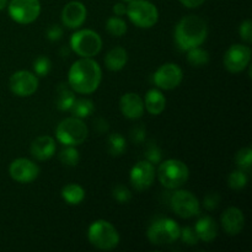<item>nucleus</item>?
I'll list each match as a JSON object with an SVG mask.
<instances>
[{
    "instance_id": "1",
    "label": "nucleus",
    "mask_w": 252,
    "mask_h": 252,
    "mask_svg": "<svg viewBox=\"0 0 252 252\" xmlns=\"http://www.w3.org/2000/svg\"><path fill=\"white\" fill-rule=\"evenodd\" d=\"M102 80L101 66L93 58H81L69 69L68 84L74 93L89 95L97 90Z\"/></svg>"
},
{
    "instance_id": "2",
    "label": "nucleus",
    "mask_w": 252,
    "mask_h": 252,
    "mask_svg": "<svg viewBox=\"0 0 252 252\" xmlns=\"http://www.w3.org/2000/svg\"><path fill=\"white\" fill-rule=\"evenodd\" d=\"M208 36V26L202 17L189 15L182 17L175 29V41L181 51L199 47Z\"/></svg>"
},
{
    "instance_id": "3",
    "label": "nucleus",
    "mask_w": 252,
    "mask_h": 252,
    "mask_svg": "<svg viewBox=\"0 0 252 252\" xmlns=\"http://www.w3.org/2000/svg\"><path fill=\"white\" fill-rule=\"evenodd\" d=\"M88 238L91 245L98 250H113L120 244V234L117 229L107 220L98 219L95 220L88 230Z\"/></svg>"
},
{
    "instance_id": "4",
    "label": "nucleus",
    "mask_w": 252,
    "mask_h": 252,
    "mask_svg": "<svg viewBox=\"0 0 252 252\" xmlns=\"http://www.w3.org/2000/svg\"><path fill=\"white\" fill-rule=\"evenodd\" d=\"M189 167L181 160H165L158 169V179L160 184L169 189H176L184 186L189 180Z\"/></svg>"
},
{
    "instance_id": "5",
    "label": "nucleus",
    "mask_w": 252,
    "mask_h": 252,
    "mask_svg": "<svg viewBox=\"0 0 252 252\" xmlns=\"http://www.w3.org/2000/svg\"><path fill=\"white\" fill-rule=\"evenodd\" d=\"M89 135L88 126L83 122L81 118L69 117L62 121L56 129V137L58 142L64 145H76L83 144Z\"/></svg>"
},
{
    "instance_id": "6",
    "label": "nucleus",
    "mask_w": 252,
    "mask_h": 252,
    "mask_svg": "<svg viewBox=\"0 0 252 252\" xmlns=\"http://www.w3.org/2000/svg\"><path fill=\"white\" fill-rule=\"evenodd\" d=\"M70 48L81 58H93L100 53L102 39L100 34L93 30H79L71 34Z\"/></svg>"
},
{
    "instance_id": "7",
    "label": "nucleus",
    "mask_w": 252,
    "mask_h": 252,
    "mask_svg": "<svg viewBox=\"0 0 252 252\" xmlns=\"http://www.w3.org/2000/svg\"><path fill=\"white\" fill-rule=\"evenodd\" d=\"M181 228L179 224L170 218H161L155 220L148 229V239L153 245H167L180 239Z\"/></svg>"
},
{
    "instance_id": "8",
    "label": "nucleus",
    "mask_w": 252,
    "mask_h": 252,
    "mask_svg": "<svg viewBox=\"0 0 252 252\" xmlns=\"http://www.w3.org/2000/svg\"><path fill=\"white\" fill-rule=\"evenodd\" d=\"M126 14L139 29H150L159 20V11L157 6L148 0H132L128 4Z\"/></svg>"
},
{
    "instance_id": "9",
    "label": "nucleus",
    "mask_w": 252,
    "mask_h": 252,
    "mask_svg": "<svg viewBox=\"0 0 252 252\" xmlns=\"http://www.w3.org/2000/svg\"><path fill=\"white\" fill-rule=\"evenodd\" d=\"M9 15L15 22L22 25L32 24L41 14L38 0H11L9 2Z\"/></svg>"
},
{
    "instance_id": "10",
    "label": "nucleus",
    "mask_w": 252,
    "mask_h": 252,
    "mask_svg": "<svg viewBox=\"0 0 252 252\" xmlns=\"http://www.w3.org/2000/svg\"><path fill=\"white\" fill-rule=\"evenodd\" d=\"M171 208L179 217L189 219L198 216L201 204L193 193L186 189H179L171 197Z\"/></svg>"
},
{
    "instance_id": "11",
    "label": "nucleus",
    "mask_w": 252,
    "mask_h": 252,
    "mask_svg": "<svg viewBox=\"0 0 252 252\" xmlns=\"http://www.w3.org/2000/svg\"><path fill=\"white\" fill-rule=\"evenodd\" d=\"M251 61V49L244 44H233L224 56V65L230 73L238 74L245 70Z\"/></svg>"
},
{
    "instance_id": "12",
    "label": "nucleus",
    "mask_w": 252,
    "mask_h": 252,
    "mask_svg": "<svg viewBox=\"0 0 252 252\" xmlns=\"http://www.w3.org/2000/svg\"><path fill=\"white\" fill-rule=\"evenodd\" d=\"M184 79L182 69L175 63H166L160 66L154 74V84L161 90H174Z\"/></svg>"
},
{
    "instance_id": "13",
    "label": "nucleus",
    "mask_w": 252,
    "mask_h": 252,
    "mask_svg": "<svg viewBox=\"0 0 252 252\" xmlns=\"http://www.w3.org/2000/svg\"><path fill=\"white\" fill-rule=\"evenodd\" d=\"M10 90L20 97L33 95L38 89V78L27 70H19L14 73L9 81Z\"/></svg>"
},
{
    "instance_id": "14",
    "label": "nucleus",
    "mask_w": 252,
    "mask_h": 252,
    "mask_svg": "<svg viewBox=\"0 0 252 252\" xmlns=\"http://www.w3.org/2000/svg\"><path fill=\"white\" fill-rule=\"evenodd\" d=\"M155 179V167L148 160H142L132 167L129 180L137 191H145L153 185Z\"/></svg>"
},
{
    "instance_id": "15",
    "label": "nucleus",
    "mask_w": 252,
    "mask_h": 252,
    "mask_svg": "<svg viewBox=\"0 0 252 252\" xmlns=\"http://www.w3.org/2000/svg\"><path fill=\"white\" fill-rule=\"evenodd\" d=\"M9 174L12 180L20 184H30L39 175L38 165L26 158H19L10 164Z\"/></svg>"
},
{
    "instance_id": "16",
    "label": "nucleus",
    "mask_w": 252,
    "mask_h": 252,
    "mask_svg": "<svg viewBox=\"0 0 252 252\" xmlns=\"http://www.w3.org/2000/svg\"><path fill=\"white\" fill-rule=\"evenodd\" d=\"M86 7L80 1H70L62 10V22L68 29H79L86 20Z\"/></svg>"
},
{
    "instance_id": "17",
    "label": "nucleus",
    "mask_w": 252,
    "mask_h": 252,
    "mask_svg": "<svg viewBox=\"0 0 252 252\" xmlns=\"http://www.w3.org/2000/svg\"><path fill=\"white\" fill-rule=\"evenodd\" d=\"M221 226L228 235L235 236L243 231L245 226V217L241 209L236 207H229L224 211L220 218Z\"/></svg>"
},
{
    "instance_id": "18",
    "label": "nucleus",
    "mask_w": 252,
    "mask_h": 252,
    "mask_svg": "<svg viewBox=\"0 0 252 252\" xmlns=\"http://www.w3.org/2000/svg\"><path fill=\"white\" fill-rule=\"evenodd\" d=\"M120 108L125 117L129 120H138L144 112V101L138 94L127 93L121 97Z\"/></svg>"
},
{
    "instance_id": "19",
    "label": "nucleus",
    "mask_w": 252,
    "mask_h": 252,
    "mask_svg": "<svg viewBox=\"0 0 252 252\" xmlns=\"http://www.w3.org/2000/svg\"><path fill=\"white\" fill-rule=\"evenodd\" d=\"M57 149L56 140L49 135H41L36 138L31 144V154L39 161L51 159Z\"/></svg>"
},
{
    "instance_id": "20",
    "label": "nucleus",
    "mask_w": 252,
    "mask_h": 252,
    "mask_svg": "<svg viewBox=\"0 0 252 252\" xmlns=\"http://www.w3.org/2000/svg\"><path fill=\"white\" fill-rule=\"evenodd\" d=\"M194 230H196L199 240H202L203 243H211L218 235V225H217L216 220L208 216L202 217L197 220Z\"/></svg>"
},
{
    "instance_id": "21",
    "label": "nucleus",
    "mask_w": 252,
    "mask_h": 252,
    "mask_svg": "<svg viewBox=\"0 0 252 252\" xmlns=\"http://www.w3.org/2000/svg\"><path fill=\"white\" fill-rule=\"evenodd\" d=\"M165 106H166V98L161 91L158 89H152L148 91L144 98V107L150 115H160L165 110Z\"/></svg>"
},
{
    "instance_id": "22",
    "label": "nucleus",
    "mask_w": 252,
    "mask_h": 252,
    "mask_svg": "<svg viewBox=\"0 0 252 252\" xmlns=\"http://www.w3.org/2000/svg\"><path fill=\"white\" fill-rule=\"evenodd\" d=\"M128 53L122 47H115L105 57V65L108 70L118 71L127 64Z\"/></svg>"
},
{
    "instance_id": "23",
    "label": "nucleus",
    "mask_w": 252,
    "mask_h": 252,
    "mask_svg": "<svg viewBox=\"0 0 252 252\" xmlns=\"http://www.w3.org/2000/svg\"><path fill=\"white\" fill-rule=\"evenodd\" d=\"M75 100V94L73 89L66 84H59L56 90V98H54L57 108L61 111H70Z\"/></svg>"
},
{
    "instance_id": "24",
    "label": "nucleus",
    "mask_w": 252,
    "mask_h": 252,
    "mask_svg": "<svg viewBox=\"0 0 252 252\" xmlns=\"http://www.w3.org/2000/svg\"><path fill=\"white\" fill-rule=\"evenodd\" d=\"M62 197L68 204L76 206V204H80L85 198V189L78 184H69L62 189Z\"/></svg>"
},
{
    "instance_id": "25",
    "label": "nucleus",
    "mask_w": 252,
    "mask_h": 252,
    "mask_svg": "<svg viewBox=\"0 0 252 252\" xmlns=\"http://www.w3.org/2000/svg\"><path fill=\"white\" fill-rule=\"evenodd\" d=\"M95 110V105L91 100L89 98H79V100H75L74 105L71 106L70 112L73 113L74 117L78 118H86L91 115Z\"/></svg>"
},
{
    "instance_id": "26",
    "label": "nucleus",
    "mask_w": 252,
    "mask_h": 252,
    "mask_svg": "<svg viewBox=\"0 0 252 252\" xmlns=\"http://www.w3.org/2000/svg\"><path fill=\"white\" fill-rule=\"evenodd\" d=\"M107 149L112 157H120L127 149V143H126L125 137L120 134V133H113L110 134L107 139Z\"/></svg>"
},
{
    "instance_id": "27",
    "label": "nucleus",
    "mask_w": 252,
    "mask_h": 252,
    "mask_svg": "<svg viewBox=\"0 0 252 252\" xmlns=\"http://www.w3.org/2000/svg\"><path fill=\"white\" fill-rule=\"evenodd\" d=\"M187 62L191 64L192 66H204L208 64L209 62V54L206 49H202L199 47H194V48L187 51Z\"/></svg>"
},
{
    "instance_id": "28",
    "label": "nucleus",
    "mask_w": 252,
    "mask_h": 252,
    "mask_svg": "<svg viewBox=\"0 0 252 252\" xmlns=\"http://www.w3.org/2000/svg\"><path fill=\"white\" fill-rule=\"evenodd\" d=\"M59 160L65 166H76L79 164V160H80V154L75 147L65 145V148L59 153Z\"/></svg>"
},
{
    "instance_id": "29",
    "label": "nucleus",
    "mask_w": 252,
    "mask_h": 252,
    "mask_svg": "<svg viewBox=\"0 0 252 252\" xmlns=\"http://www.w3.org/2000/svg\"><path fill=\"white\" fill-rule=\"evenodd\" d=\"M106 30L110 34L115 37H122L127 32V24L123 19L118 16L110 17L106 22Z\"/></svg>"
},
{
    "instance_id": "30",
    "label": "nucleus",
    "mask_w": 252,
    "mask_h": 252,
    "mask_svg": "<svg viewBox=\"0 0 252 252\" xmlns=\"http://www.w3.org/2000/svg\"><path fill=\"white\" fill-rule=\"evenodd\" d=\"M235 162L240 170L245 172H250L252 165V149L246 147L239 150L235 155Z\"/></svg>"
},
{
    "instance_id": "31",
    "label": "nucleus",
    "mask_w": 252,
    "mask_h": 252,
    "mask_svg": "<svg viewBox=\"0 0 252 252\" xmlns=\"http://www.w3.org/2000/svg\"><path fill=\"white\" fill-rule=\"evenodd\" d=\"M249 181L248 174L243 170H236V171H233L228 177V185L230 189H243L244 187H246Z\"/></svg>"
},
{
    "instance_id": "32",
    "label": "nucleus",
    "mask_w": 252,
    "mask_h": 252,
    "mask_svg": "<svg viewBox=\"0 0 252 252\" xmlns=\"http://www.w3.org/2000/svg\"><path fill=\"white\" fill-rule=\"evenodd\" d=\"M52 69V62L48 57L39 56L33 62V70L38 76H47Z\"/></svg>"
},
{
    "instance_id": "33",
    "label": "nucleus",
    "mask_w": 252,
    "mask_h": 252,
    "mask_svg": "<svg viewBox=\"0 0 252 252\" xmlns=\"http://www.w3.org/2000/svg\"><path fill=\"white\" fill-rule=\"evenodd\" d=\"M112 196L118 203L126 204L132 199V192L123 185H116L112 189Z\"/></svg>"
},
{
    "instance_id": "34",
    "label": "nucleus",
    "mask_w": 252,
    "mask_h": 252,
    "mask_svg": "<svg viewBox=\"0 0 252 252\" xmlns=\"http://www.w3.org/2000/svg\"><path fill=\"white\" fill-rule=\"evenodd\" d=\"M180 238H181L182 243H185L186 245H197L199 241L198 235H197L196 230L192 226H185L184 229H181V234H180Z\"/></svg>"
},
{
    "instance_id": "35",
    "label": "nucleus",
    "mask_w": 252,
    "mask_h": 252,
    "mask_svg": "<svg viewBox=\"0 0 252 252\" xmlns=\"http://www.w3.org/2000/svg\"><path fill=\"white\" fill-rule=\"evenodd\" d=\"M145 160L152 162L153 165L159 164L161 161V150H160V148L157 144L150 143L148 145L147 149H145Z\"/></svg>"
},
{
    "instance_id": "36",
    "label": "nucleus",
    "mask_w": 252,
    "mask_h": 252,
    "mask_svg": "<svg viewBox=\"0 0 252 252\" xmlns=\"http://www.w3.org/2000/svg\"><path fill=\"white\" fill-rule=\"evenodd\" d=\"M239 33L243 41L246 43H251L252 42V22L250 20H245L241 22L240 27H239Z\"/></svg>"
},
{
    "instance_id": "37",
    "label": "nucleus",
    "mask_w": 252,
    "mask_h": 252,
    "mask_svg": "<svg viewBox=\"0 0 252 252\" xmlns=\"http://www.w3.org/2000/svg\"><path fill=\"white\" fill-rule=\"evenodd\" d=\"M220 203V196L218 193H209L204 197L203 199V206L204 208L208 211H213Z\"/></svg>"
},
{
    "instance_id": "38",
    "label": "nucleus",
    "mask_w": 252,
    "mask_h": 252,
    "mask_svg": "<svg viewBox=\"0 0 252 252\" xmlns=\"http://www.w3.org/2000/svg\"><path fill=\"white\" fill-rule=\"evenodd\" d=\"M47 38L52 42H57L63 37V29L59 25H51L47 29Z\"/></svg>"
},
{
    "instance_id": "39",
    "label": "nucleus",
    "mask_w": 252,
    "mask_h": 252,
    "mask_svg": "<svg viewBox=\"0 0 252 252\" xmlns=\"http://www.w3.org/2000/svg\"><path fill=\"white\" fill-rule=\"evenodd\" d=\"M130 139L135 144H140L145 139V128L144 127H135L130 132Z\"/></svg>"
},
{
    "instance_id": "40",
    "label": "nucleus",
    "mask_w": 252,
    "mask_h": 252,
    "mask_svg": "<svg viewBox=\"0 0 252 252\" xmlns=\"http://www.w3.org/2000/svg\"><path fill=\"white\" fill-rule=\"evenodd\" d=\"M95 128L98 133H105L108 130V123L107 121L102 120V118H97L95 121Z\"/></svg>"
},
{
    "instance_id": "41",
    "label": "nucleus",
    "mask_w": 252,
    "mask_h": 252,
    "mask_svg": "<svg viewBox=\"0 0 252 252\" xmlns=\"http://www.w3.org/2000/svg\"><path fill=\"white\" fill-rule=\"evenodd\" d=\"M204 1H206V0H180V2H181L184 6L189 7V9H194V7L201 6Z\"/></svg>"
},
{
    "instance_id": "42",
    "label": "nucleus",
    "mask_w": 252,
    "mask_h": 252,
    "mask_svg": "<svg viewBox=\"0 0 252 252\" xmlns=\"http://www.w3.org/2000/svg\"><path fill=\"white\" fill-rule=\"evenodd\" d=\"M113 12H115L117 16H122V15H125L126 12H127V6H126L123 2H118V4H116L115 6H113Z\"/></svg>"
},
{
    "instance_id": "43",
    "label": "nucleus",
    "mask_w": 252,
    "mask_h": 252,
    "mask_svg": "<svg viewBox=\"0 0 252 252\" xmlns=\"http://www.w3.org/2000/svg\"><path fill=\"white\" fill-rule=\"evenodd\" d=\"M7 5V0H0V11L4 10Z\"/></svg>"
},
{
    "instance_id": "44",
    "label": "nucleus",
    "mask_w": 252,
    "mask_h": 252,
    "mask_svg": "<svg viewBox=\"0 0 252 252\" xmlns=\"http://www.w3.org/2000/svg\"><path fill=\"white\" fill-rule=\"evenodd\" d=\"M61 56L62 57H68L69 56V49L68 48H62Z\"/></svg>"
},
{
    "instance_id": "45",
    "label": "nucleus",
    "mask_w": 252,
    "mask_h": 252,
    "mask_svg": "<svg viewBox=\"0 0 252 252\" xmlns=\"http://www.w3.org/2000/svg\"><path fill=\"white\" fill-rule=\"evenodd\" d=\"M123 1H126V2H130V1H132V0H123Z\"/></svg>"
}]
</instances>
